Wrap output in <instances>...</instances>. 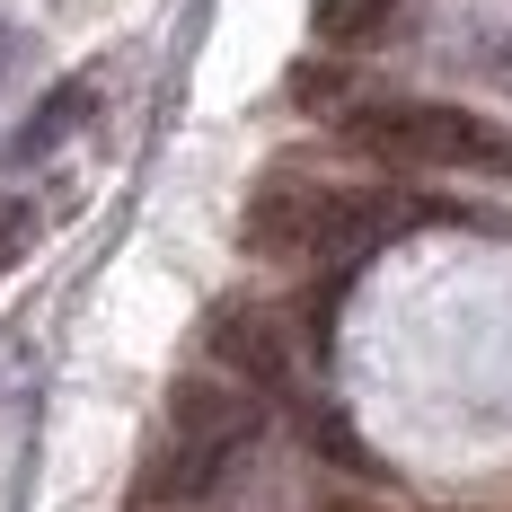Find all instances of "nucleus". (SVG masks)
I'll list each match as a JSON object with an SVG mask.
<instances>
[{
  "instance_id": "obj_1",
  "label": "nucleus",
  "mask_w": 512,
  "mask_h": 512,
  "mask_svg": "<svg viewBox=\"0 0 512 512\" xmlns=\"http://www.w3.org/2000/svg\"><path fill=\"white\" fill-rule=\"evenodd\" d=\"M415 221H468V212L433 195H398V186H327L301 168H274L239 212V248L274 265H354L362 248L398 239Z\"/></svg>"
},
{
  "instance_id": "obj_2",
  "label": "nucleus",
  "mask_w": 512,
  "mask_h": 512,
  "mask_svg": "<svg viewBox=\"0 0 512 512\" xmlns=\"http://www.w3.org/2000/svg\"><path fill=\"white\" fill-rule=\"evenodd\" d=\"M345 151L380 159V168H424V177H512V133L477 106L451 98H362L336 115Z\"/></svg>"
},
{
  "instance_id": "obj_3",
  "label": "nucleus",
  "mask_w": 512,
  "mask_h": 512,
  "mask_svg": "<svg viewBox=\"0 0 512 512\" xmlns=\"http://www.w3.org/2000/svg\"><path fill=\"white\" fill-rule=\"evenodd\" d=\"M256 442H265V398H248V389L221 380V371L177 380V398H168V433H159L151 468H142V504H151V512L159 504H204V495L248 460Z\"/></svg>"
},
{
  "instance_id": "obj_4",
  "label": "nucleus",
  "mask_w": 512,
  "mask_h": 512,
  "mask_svg": "<svg viewBox=\"0 0 512 512\" xmlns=\"http://www.w3.org/2000/svg\"><path fill=\"white\" fill-rule=\"evenodd\" d=\"M204 345L221 362V380H239L248 398H274V407L301 398V345H292V327L265 301H221L204 318Z\"/></svg>"
},
{
  "instance_id": "obj_5",
  "label": "nucleus",
  "mask_w": 512,
  "mask_h": 512,
  "mask_svg": "<svg viewBox=\"0 0 512 512\" xmlns=\"http://www.w3.org/2000/svg\"><path fill=\"white\" fill-rule=\"evenodd\" d=\"M89 115H98V71H71V80H62V89H45V106H36V115L9 133V168H36V159H53L71 133H80V124H89Z\"/></svg>"
},
{
  "instance_id": "obj_6",
  "label": "nucleus",
  "mask_w": 512,
  "mask_h": 512,
  "mask_svg": "<svg viewBox=\"0 0 512 512\" xmlns=\"http://www.w3.org/2000/svg\"><path fill=\"white\" fill-rule=\"evenodd\" d=\"M292 415H301V433H309V451H327L336 468H354V477H371V451L354 442V424L336 407H318V398H292Z\"/></svg>"
},
{
  "instance_id": "obj_7",
  "label": "nucleus",
  "mask_w": 512,
  "mask_h": 512,
  "mask_svg": "<svg viewBox=\"0 0 512 512\" xmlns=\"http://www.w3.org/2000/svg\"><path fill=\"white\" fill-rule=\"evenodd\" d=\"M389 9H398V0H309V27H318L327 45H362V36L389 27Z\"/></svg>"
},
{
  "instance_id": "obj_8",
  "label": "nucleus",
  "mask_w": 512,
  "mask_h": 512,
  "mask_svg": "<svg viewBox=\"0 0 512 512\" xmlns=\"http://www.w3.org/2000/svg\"><path fill=\"white\" fill-rule=\"evenodd\" d=\"M27 248H36V204L27 195H0V274H18Z\"/></svg>"
},
{
  "instance_id": "obj_9",
  "label": "nucleus",
  "mask_w": 512,
  "mask_h": 512,
  "mask_svg": "<svg viewBox=\"0 0 512 512\" xmlns=\"http://www.w3.org/2000/svg\"><path fill=\"white\" fill-rule=\"evenodd\" d=\"M327 512H380V504H362V495H327Z\"/></svg>"
},
{
  "instance_id": "obj_10",
  "label": "nucleus",
  "mask_w": 512,
  "mask_h": 512,
  "mask_svg": "<svg viewBox=\"0 0 512 512\" xmlns=\"http://www.w3.org/2000/svg\"><path fill=\"white\" fill-rule=\"evenodd\" d=\"M0 62H9V27H0Z\"/></svg>"
}]
</instances>
